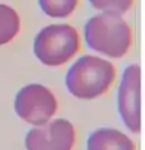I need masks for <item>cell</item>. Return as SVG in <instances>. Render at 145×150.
<instances>
[{
  "mask_svg": "<svg viewBox=\"0 0 145 150\" xmlns=\"http://www.w3.org/2000/svg\"><path fill=\"white\" fill-rule=\"evenodd\" d=\"M116 79L113 64L98 56L85 55L76 60L66 73L68 91L79 99H94L108 91Z\"/></svg>",
  "mask_w": 145,
  "mask_h": 150,
  "instance_id": "6da1fadb",
  "label": "cell"
},
{
  "mask_svg": "<svg viewBox=\"0 0 145 150\" xmlns=\"http://www.w3.org/2000/svg\"><path fill=\"white\" fill-rule=\"evenodd\" d=\"M85 42L92 50L110 57H122L131 46V29L121 16L102 13L92 17L84 28Z\"/></svg>",
  "mask_w": 145,
  "mask_h": 150,
  "instance_id": "7a4b0ae2",
  "label": "cell"
},
{
  "mask_svg": "<svg viewBox=\"0 0 145 150\" xmlns=\"http://www.w3.org/2000/svg\"><path fill=\"white\" fill-rule=\"evenodd\" d=\"M79 50V36L69 24H51L37 33L33 51L43 65L60 66Z\"/></svg>",
  "mask_w": 145,
  "mask_h": 150,
  "instance_id": "3957f363",
  "label": "cell"
},
{
  "mask_svg": "<svg viewBox=\"0 0 145 150\" xmlns=\"http://www.w3.org/2000/svg\"><path fill=\"white\" fill-rule=\"evenodd\" d=\"M16 113L33 126H42L57 111L54 93L41 84H28L19 89L14 99Z\"/></svg>",
  "mask_w": 145,
  "mask_h": 150,
  "instance_id": "277c9868",
  "label": "cell"
},
{
  "mask_svg": "<svg viewBox=\"0 0 145 150\" xmlns=\"http://www.w3.org/2000/svg\"><path fill=\"white\" fill-rule=\"evenodd\" d=\"M141 70L137 64H131L122 74L118 88L117 107L122 122L131 132L141 129Z\"/></svg>",
  "mask_w": 145,
  "mask_h": 150,
  "instance_id": "5b68a950",
  "label": "cell"
},
{
  "mask_svg": "<svg viewBox=\"0 0 145 150\" xmlns=\"http://www.w3.org/2000/svg\"><path fill=\"white\" fill-rule=\"evenodd\" d=\"M74 142L75 130L73 123L57 118L29 130L24 145L27 150H71Z\"/></svg>",
  "mask_w": 145,
  "mask_h": 150,
  "instance_id": "8992f818",
  "label": "cell"
},
{
  "mask_svg": "<svg viewBox=\"0 0 145 150\" xmlns=\"http://www.w3.org/2000/svg\"><path fill=\"white\" fill-rule=\"evenodd\" d=\"M87 150H136V146L124 132L111 127H103L89 135Z\"/></svg>",
  "mask_w": 145,
  "mask_h": 150,
  "instance_id": "52a82bcc",
  "label": "cell"
},
{
  "mask_svg": "<svg viewBox=\"0 0 145 150\" xmlns=\"http://www.w3.org/2000/svg\"><path fill=\"white\" fill-rule=\"evenodd\" d=\"M21 28V19L13 8L0 4V46L10 42Z\"/></svg>",
  "mask_w": 145,
  "mask_h": 150,
  "instance_id": "ba28073f",
  "label": "cell"
},
{
  "mask_svg": "<svg viewBox=\"0 0 145 150\" xmlns=\"http://www.w3.org/2000/svg\"><path fill=\"white\" fill-rule=\"evenodd\" d=\"M45 14L52 18H65L76 8L78 0H38Z\"/></svg>",
  "mask_w": 145,
  "mask_h": 150,
  "instance_id": "9c48e42d",
  "label": "cell"
},
{
  "mask_svg": "<svg viewBox=\"0 0 145 150\" xmlns=\"http://www.w3.org/2000/svg\"><path fill=\"white\" fill-rule=\"evenodd\" d=\"M93 8L102 10L103 13H113V14H124L131 8L134 0H89Z\"/></svg>",
  "mask_w": 145,
  "mask_h": 150,
  "instance_id": "30bf717a",
  "label": "cell"
}]
</instances>
